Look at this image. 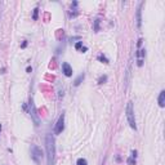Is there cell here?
I'll return each instance as SVG.
<instances>
[{
    "instance_id": "cell-1",
    "label": "cell",
    "mask_w": 165,
    "mask_h": 165,
    "mask_svg": "<svg viewBox=\"0 0 165 165\" xmlns=\"http://www.w3.org/2000/svg\"><path fill=\"white\" fill-rule=\"evenodd\" d=\"M56 142L52 134L45 137V148H47V165H54L56 161Z\"/></svg>"
},
{
    "instance_id": "cell-2",
    "label": "cell",
    "mask_w": 165,
    "mask_h": 165,
    "mask_svg": "<svg viewBox=\"0 0 165 165\" xmlns=\"http://www.w3.org/2000/svg\"><path fill=\"white\" fill-rule=\"evenodd\" d=\"M126 119L130 125V128L137 130V124H135V116H134V107H133V102L129 101L126 105Z\"/></svg>"
},
{
    "instance_id": "cell-3",
    "label": "cell",
    "mask_w": 165,
    "mask_h": 165,
    "mask_svg": "<svg viewBox=\"0 0 165 165\" xmlns=\"http://www.w3.org/2000/svg\"><path fill=\"white\" fill-rule=\"evenodd\" d=\"M28 107H30V110H28V114H30L31 119H32L34 124H35L36 126L40 125V117H39V114H37V110L35 107V103H34L32 99H30V102H28Z\"/></svg>"
},
{
    "instance_id": "cell-4",
    "label": "cell",
    "mask_w": 165,
    "mask_h": 165,
    "mask_svg": "<svg viewBox=\"0 0 165 165\" xmlns=\"http://www.w3.org/2000/svg\"><path fill=\"white\" fill-rule=\"evenodd\" d=\"M142 41H143V40L142 39H139L138 40V43H137V65H138V67H142V66H143V58H144V54H146V50H144V49H142L141 48V45H142Z\"/></svg>"
},
{
    "instance_id": "cell-5",
    "label": "cell",
    "mask_w": 165,
    "mask_h": 165,
    "mask_svg": "<svg viewBox=\"0 0 165 165\" xmlns=\"http://www.w3.org/2000/svg\"><path fill=\"white\" fill-rule=\"evenodd\" d=\"M31 157H32V160L35 161L36 164L41 163V159H43V151H41V148H39L37 146H32V147H31Z\"/></svg>"
},
{
    "instance_id": "cell-6",
    "label": "cell",
    "mask_w": 165,
    "mask_h": 165,
    "mask_svg": "<svg viewBox=\"0 0 165 165\" xmlns=\"http://www.w3.org/2000/svg\"><path fill=\"white\" fill-rule=\"evenodd\" d=\"M63 129H65V114L61 115L58 117V120H57L56 126H54V133L56 134H61L63 132Z\"/></svg>"
},
{
    "instance_id": "cell-7",
    "label": "cell",
    "mask_w": 165,
    "mask_h": 165,
    "mask_svg": "<svg viewBox=\"0 0 165 165\" xmlns=\"http://www.w3.org/2000/svg\"><path fill=\"white\" fill-rule=\"evenodd\" d=\"M62 72L65 74V76H67V77L72 76V68H71V66L68 65L67 62L62 63Z\"/></svg>"
},
{
    "instance_id": "cell-8",
    "label": "cell",
    "mask_w": 165,
    "mask_h": 165,
    "mask_svg": "<svg viewBox=\"0 0 165 165\" xmlns=\"http://www.w3.org/2000/svg\"><path fill=\"white\" fill-rule=\"evenodd\" d=\"M142 5H143V3H141L139 4V7H138V10H137V27L138 28H141V26H142V16H141V9H142Z\"/></svg>"
},
{
    "instance_id": "cell-9",
    "label": "cell",
    "mask_w": 165,
    "mask_h": 165,
    "mask_svg": "<svg viewBox=\"0 0 165 165\" xmlns=\"http://www.w3.org/2000/svg\"><path fill=\"white\" fill-rule=\"evenodd\" d=\"M135 157H137V151H132V155L128 157V160H126V163L128 165H135Z\"/></svg>"
},
{
    "instance_id": "cell-10",
    "label": "cell",
    "mask_w": 165,
    "mask_h": 165,
    "mask_svg": "<svg viewBox=\"0 0 165 165\" xmlns=\"http://www.w3.org/2000/svg\"><path fill=\"white\" fill-rule=\"evenodd\" d=\"M159 106L164 107L165 106V90H161L160 94H159Z\"/></svg>"
},
{
    "instance_id": "cell-11",
    "label": "cell",
    "mask_w": 165,
    "mask_h": 165,
    "mask_svg": "<svg viewBox=\"0 0 165 165\" xmlns=\"http://www.w3.org/2000/svg\"><path fill=\"white\" fill-rule=\"evenodd\" d=\"M84 77H85V75H84V74H80V75H79V76H77V77H76V79H75V81H74V85H75V86H79V85H80V84H81V83H83V80H84Z\"/></svg>"
},
{
    "instance_id": "cell-12",
    "label": "cell",
    "mask_w": 165,
    "mask_h": 165,
    "mask_svg": "<svg viewBox=\"0 0 165 165\" xmlns=\"http://www.w3.org/2000/svg\"><path fill=\"white\" fill-rule=\"evenodd\" d=\"M98 61H101V62L102 63H108V58H107L106 56H103V54H99V56H98Z\"/></svg>"
},
{
    "instance_id": "cell-13",
    "label": "cell",
    "mask_w": 165,
    "mask_h": 165,
    "mask_svg": "<svg viewBox=\"0 0 165 165\" xmlns=\"http://www.w3.org/2000/svg\"><path fill=\"white\" fill-rule=\"evenodd\" d=\"M99 23H101V19L97 18L94 21V31H95V32H98V31L101 30V28H99Z\"/></svg>"
},
{
    "instance_id": "cell-14",
    "label": "cell",
    "mask_w": 165,
    "mask_h": 165,
    "mask_svg": "<svg viewBox=\"0 0 165 165\" xmlns=\"http://www.w3.org/2000/svg\"><path fill=\"white\" fill-rule=\"evenodd\" d=\"M76 165H88V161H86L85 159L80 157V159H77V161H76Z\"/></svg>"
},
{
    "instance_id": "cell-15",
    "label": "cell",
    "mask_w": 165,
    "mask_h": 165,
    "mask_svg": "<svg viewBox=\"0 0 165 165\" xmlns=\"http://www.w3.org/2000/svg\"><path fill=\"white\" fill-rule=\"evenodd\" d=\"M107 81V75H102V76H99V79H98V84H105Z\"/></svg>"
},
{
    "instance_id": "cell-16",
    "label": "cell",
    "mask_w": 165,
    "mask_h": 165,
    "mask_svg": "<svg viewBox=\"0 0 165 165\" xmlns=\"http://www.w3.org/2000/svg\"><path fill=\"white\" fill-rule=\"evenodd\" d=\"M37 16H39V8H35V9H34V14H32V19H34V21H36V19H37Z\"/></svg>"
},
{
    "instance_id": "cell-17",
    "label": "cell",
    "mask_w": 165,
    "mask_h": 165,
    "mask_svg": "<svg viewBox=\"0 0 165 165\" xmlns=\"http://www.w3.org/2000/svg\"><path fill=\"white\" fill-rule=\"evenodd\" d=\"M81 48H83V41H77L76 44H75V49H76V50H81Z\"/></svg>"
},
{
    "instance_id": "cell-18",
    "label": "cell",
    "mask_w": 165,
    "mask_h": 165,
    "mask_svg": "<svg viewBox=\"0 0 165 165\" xmlns=\"http://www.w3.org/2000/svg\"><path fill=\"white\" fill-rule=\"evenodd\" d=\"M26 47H27V41H26V40H25V41H23V43H22V45H21V48H26Z\"/></svg>"
},
{
    "instance_id": "cell-19",
    "label": "cell",
    "mask_w": 165,
    "mask_h": 165,
    "mask_svg": "<svg viewBox=\"0 0 165 165\" xmlns=\"http://www.w3.org/2000/svg\"><path fill=\"white\" fill-rule=\"evenodd\" d=\"M26 71H27V72H28V74H30V72H31V71H32V67H30V66H28V67H27V68H26Z\"/></svg>"
},
{
    "instance_id": "cell-20",
    "label": "cell",
    "mask_w": 165,
    "mask_h": 165,
    "mask_svg": "<svg viewBox=\"0 0 165 165\" xmlns=\"http://www.w3.org/2000/svg\"><path fill=\"white\" fill-rule=\"evenodd\" d=\"M0 130H1V125H0Z\"/></svg>"
}]
</instances>
